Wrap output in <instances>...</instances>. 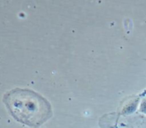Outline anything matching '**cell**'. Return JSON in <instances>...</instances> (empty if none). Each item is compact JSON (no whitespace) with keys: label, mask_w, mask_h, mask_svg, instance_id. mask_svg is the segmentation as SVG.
<instances>
[{"label":"cell","mask_w":146,"mask_h":128,"mask_svg":"<svg viewBox=\"0 0 146 128\" xmlns=\"http://www.w3.org/2000/svg\"><path fill=\"white\" fill-rule=\"evenodd\" d=\"M3 102L17 121L34 128L46 122L52 114L49 102L30 89L14 88L5 93Z\"/></svg>","instance_id":"1"},{"label":"cell","mask_w":146,"mask_h":128,"mask_svg":"<svg viewBox=\"0 0 146 128\" xmlns=\"http://www.w3.org/2000/svg\"><path fill=\"white\" fill-rule=\"evenodd\" d=\"M140 100L138 97H135L131 100H130L123 108L121 111L122 115H131L134 114L137 110H138L139 104H140Z\"/></svg>","instance_id":"2"},{"label":"cell","mask_w":146,"mask_h":128,"mask_svg":"<svg viewBox=\"0 0 146 128\" xmlns=\"http://www.w3.org/2000/svg\"><path fill=\"white\" fill-rule=\"evenodd\" d=\"M138 112L146 115V98H143L141 100L139 108H138Z\"/></svg>","instance_id":"3"}]
</instances>
